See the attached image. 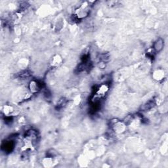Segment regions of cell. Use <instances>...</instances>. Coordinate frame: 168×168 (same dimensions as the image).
I'll return each instance as SVG.
<instances>
[{
	"mask_svg": "<svg viewBox=\"0 0 168 168\" xmlns=\"http://www.w3.org/2000/svg\"><path fill=\"white\" fill-rule=\"evenodd\" d=\"M40 84L36 81H32L30 84V89L32 93H37L41 89Z\"/></svg>",
	"mask_w": 168,
	"mask_h": 168,
	"instance_id": "obj_1",
	"label": "cell"
},
{
	"mask_svg": "<svg viewBox=\"0 0 168 168\" xmlns=\"http://www.w3.org/2000/svg\"><path fill=\"white\" fill-rule=\"evenodd\" d=\"M164 48V40L159 38L158 40L156 41V42L154 44V51L158 53L161 51L162 49Z\"/></svg>",
	"mask_w": 168,
	"mask_h": 168,
	"instance_id": "obj_2",
	"label": "cell"
}]
</instances>
